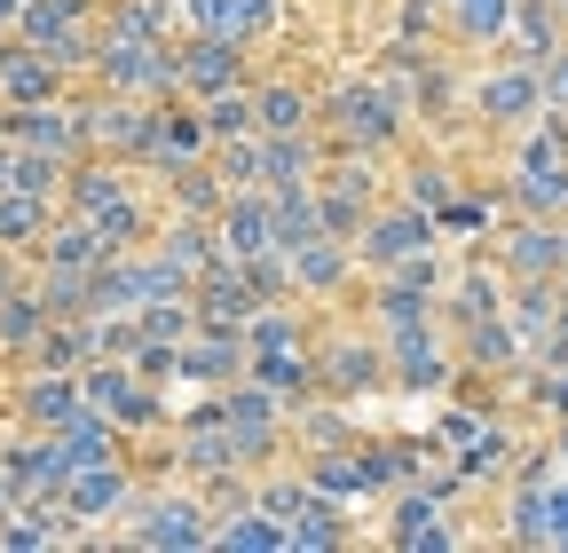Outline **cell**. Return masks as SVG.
<instances>
[{"label":"cell","mask_w":568,"mask_h":553,"mask_svg":"<svg viewBox=\"0 0 568 553\" xmlns=\"http://www.w3.org/2000/svg\"><path fill=\"white\" fill-rule=\"evenodd\" d=\"M0 143L80 159L88 151V111H63V95L55 103H0Z\"/></svg>","instance_id":"cell-3"},{"label":"cell","mask_w":568,"mask_h":553,"mask_svg":"<svg viewBox=\"0 0 568 553\" xmlns=\"http://www.w3.org/2000/svg\"><path fill=\"white\" fill-rule=\"evenodd\" d=\"M560 24H568V0H560Z\"/></svg>","instance_id":"cell-33"},{"label":"cell","mask_w":568,"mask_h":553,"mask_svg":"<svg viewBox=\"0 0 568 553\" xmlns=\"http://www.w3.org/2000/svg\"><path fill=\"white\" fill-rule=\"evenodd\" d=\"M387 364H395V388H443V332L435 316H418V324H387Z\"/></svg>","instance_id":"cell-11"},{"label":"cell","mask_w":568,"mask_h":553,"mask_svg":"<svg viewBox=\"0 0 568 553\" xmlns=\"http://www.w3.org/2000/svg\"><path fill=\"white\" fill-rule=\"evenodd\" d=\"M276 24V0H230V40L245 48V40H261Z\"/></svg>","instance_id":"cell-28"},{"label":"cell","mask_w":568,"mask_h":553,"mask_svg":"<svg viewBox=\"0 0 568 553\" xmlns=\"http://www.w3.org/2000/svg\"><path fill=\"white\" fill-rule=\"evenodd\" d=\"M9 514H17V482H9V474H0V522H9Z\"/></svg>","instance_id":"cell-31"},{"label":"cell","mask_w":568,"mask_h":553,"mask_svg":"<svg viewBox=\"0 0 568 553\" xmlns=\"http://www.w3.org/2000/svg\"><path fill=\"white\" fill-rule=\"evenodd\" d=\"M63 174H71V159H55V151H17V143H9V190L63 205Z\"/></svg>","instance_id":"cell-20"},{"label":"cell","mask_w":568,"mask_h":553,"mask_svg":"<svg viewBox=\"0 0 568 553\" xmlns=\"http://www.w3.org/2000/svg\"><path fill=\"white\" fill-rule=\"evenodd\" d=\"M481 119H489V127H537V119H545L537 63H506V72H489V80H481Z\"/></svg>","instance_id":"cell-12"},{"label":"cell","mask_w":568,"mask_h":553,"mask_svg":"<svg viewBox=\"0 0 568 553\" xmlns=\"http://www.w3.org/2000/svg\"><path fill=\"white\" fill-rule=\"evenodd\" d=\"M237 364H245V349H237L230 324H205V332H190L182 349H174V372H182V380H213V388H230Z\"/></svg>","instance_id":"cell-14"},{"label":"cell","mask_w":568,"mask_h":553,"mask_svg":"<svg viewBox=\"0 0 568 553\" xmlns=\"http://www.w3.org/2000/svg\"><path fill=\"white\" fill-rule=\"evenodd\" d=\"M537 88H545V111H568V40L537 63Z\"/></svg>","instance_id":"cell-29"},{"label":"cell","mask_w":568,"mask_h":553,"mask_svg":"<svg viewBox=\"0 0 568 553\" xmlns=\"http://www.w3.org/2000/svg\"><path fill=\"white\" fill-rule=\"evenodd\" d=\"M443 9H450V32L474 40V48L506 40V24H514V0H443Z\"/></svg>","instance_id":"cell-21"},{"label":"cell","mask_w":568,"mask_h":553,"mask_svg":"<svg viewBox=\"0 0 568 553\" xmlns=\"http://www.w3.org/2000/svg\"><path fill=\"white\" fill-rule=\"evenodd\" d=\"M126 530H134L142 545H213L205 506H197V499H174V491L142 499V506H126Z\"/></svg>","instance_id":"cell-8"},{"label":"cell","mask_w":568,"mask_h":553,"mask_svg":"<svg viewBox=\"0 0 568 553\" xmlns=\"http://www.w3.org/2000/svg\"><path fill=\"white\" fill-rule=\"evenodd\" d=\"M506 269H514V276H568V238H560V222L521 214V230H506Z\"/></svg>","instance_id":"cell-15"},{"label":"cell","mask_w":568,"mask_h":553,"mask_svg":"<svg viewBox=\"0 0 568 553\" xmlns=\"http://www.w3.org/2000/svg\"><path fill=\"white\" fill-rule=\"evenodd\" d=\"M355 253H364L372 269H403L418 253H435V222L418 214V205H395V214H372L364 238H355Z\"/></svg>","instance_id":"cell-6"},{"label":"cell","mask_w":568,"mask_h":553,"mask_svg":"<svg viewBox=\"0 0 568 553\" xmlns=\"http://www.w3.org/2000/svg\"><path fill=\"white\" fill-rule=\"evenodd\" d=\"M514 537L568 545V482H529V491H514Z\"/></svg>","instance_id":"cell-17"},{"label":"cell","mask_w":568,"mask_h":553,"mask_svg":"<svg viewBox=\"0 0 568 553\" xmlns=\"http://www.w3.org/2000/svg\"><path fill=\"white\" fill-rule=\"evenodd\" d=\"M213 545H237V553H276V545H284V522H268V514L213 522Z\"/></svg>","instance_id":"cell-23"},{"label":"cell","mask_w":568,"mask_h":553,"mask_svg":"<svg viewBox=\"0 0 568 553\" xmlns=\"http://www.w3.org/2000/svg\"><path fill=\"white\" fill-rule=\"evenodd\" d=\"M284 261H293V285H332V276L347 269V253H339V245H324V230H316L308 245H293Z\"/></svg>","instance_id":"cell-26"},{"label":"cell","mask_w":568,"mask_h":553,"mask_svg":"<svg viewBox=\"0 0 568 553\" xmlns=\"http://www.w3.org/2000/svg\"><path fill=\"white\" fill-rule=\"evenodd\" d=\"M119 198H134V182H126V167H111V159H88V167L63 174V214H80V222H103Z\"/></svg>","instance_id":"cell-13"},{"label":"cell","mask_w":568,"mask_h":553,"mask_svg":"<svg viewBox=\"0 0 568 553\" xmlns=\"http://www.w3.org/2000/svg\"><path fill=\"white\" fill-rule=\"evenodd\" d=\"M230 245V261H253V253H276V214H268V190H237L222 230H213Z\"/></svg>","instance_id":"cell-16"},{"label":"cell","mask_w":568,"mask_h":553,"mask_svg":"<svg viewBox=\"0 0 568 553\" xmlns=\"http://www.w3.org/2000/svg\"><path fill=\"white\" fill-rule=\"evenodd\" d=\"M9 32L32 40L40 56H55L63 72H71V63H88V56H95V0H24Z\"/></svg>","instance_id":"cell-2"},{"label":"cell","mask_w":568,"mask_h":553,"mask_svg":"<svg viewBox=\"0 0 568 553\" xmlns=\"http://www.w3.org/2000/svg\"><path fill=\"white\" fill-rule=\"evenodd\" d=\"M560 238H568V230H560Z\"/></svg>","instance_id":"cell-34"},{"label":"cell","mask_w":568,"mask_h":553,"mask_svg":"<svg viewBox=\"0 0 568 553\" xmlns=\"http://www.w3.org/2000/svg\"><path fill=\"white\" fill-rule=\"evenodd\" d=\"M159 253H166L174 269H190V276H197V269H222V253H213V230H197V222H174Z\"/></svg>","instance_id":"cell-24"},{"label":"cell","mask_w":568,"mask_h":553,"mask_svg":"<svg viewBox=\"0 0 568 553\" xmlns=\"http://www.w3.org/2000/svg\"><path fill=\"white\" fill-rule=\"evenodd\" d=\"M48 324H55V316H48L40 285H9V293H0V356H32V340H40Z\"/></svg>","instance_id":"cell-19"},{"label":"cell","mask_w":568,"mask_h":553,"mask_svg":"<svg viewBox=\"0 0 568 553\" xmlns=\"http://www.w3.org/2000/svg\"><path fill=\"white\" fill-rule=\"evenodd\" d=\"M205 134H222V143H237V134H253V95H237V88L205 95Z\"/></svg>","instance_id":"cell-27"},{"label":"cell","mask_w":568,"mask_h":553,"mask_svg":"<svg viewBox=\"0 0 568 553\" xmlns=\"http://www.w3.org/2000/svg\"><path fill=\"white\" fill-rule=\"evenodd\" d=\"M95 80L111 88V95H174L166 88V40L159 32H126V24H111V32H95Z\"/></svg>","instance_id":"cell-1"},{"label":"cell","mask_w":568,"mask_h":553,"mask_svg":"<svg viewBox=\"0 0 568 553\" xmlns=\"http://www.w3.org/2000/svg\"><path fill=\"white\" fill-rule=\"evenodd\" d=\"M0 443H9V411H0Z\"/></svg>","instance_id":"cell-32"},{"label":"cell","mask_w":568,"mask_h":553,"mask_svg":"<svg viewBox=\"0 0 568 553\" xmlns=\"http://www.w3.org/2000/svg\"><path fill=\"white\" fill-rule=\"evenodd\" d=\"M166 88H190V95H222L237 88V40H166Z\"/></svg>","instance_id":"cell-9"},{"label":"cell","mask_w":568,"mask_h":553,"mask_svg":"<svg viewBox=\"0 0 568 553\" xmlns=\"http://www.w3.org/2000/svg\"><path fill=\"white\" fill-rule=\"evenodd\" d=\"M80 388H88V403L103 411L111 428H151V420H159V395H151V380H142V372H126L119 356L80 364Z\"/></svg>","instance_id":"cell-4"},{"label":"cell","mask_w":568,"mask_h":553,"mask_svg":"<svg viewBox=\"0 0 568 553\" xmlns=\"http://www.w3.org/2000/svg\"><path fill=\"white\" fill-rule=\"evenodd\" d=\"M332 119L355 134V143H387V134L403 127V95H395V88H347Z\"/></svg>","instance_id":"cell-18"},{"label":"cell","mask_w":568,"mask_h":553,"mask_svg":"<svg viewBox=\"0 0 568 553\" xmlns=\"http://www.w3.org/2000/svg\"><path fill=\"white\" fill-rule=\"evenodd\" d=\"M443 190H450L443 167H418V198H426V205H443Z\"/></svg>","instance_id":"cell-30"},{"label":"cell","mask_w":568,"mask_h":553,"mask_svg":"<svg viewBox=\"0 0 568 553\" xmlns=\"http://www.w3.org/2000/svg\"><path fill=\"white\" fill-rule=\"evenodd\" d=\"M55 499H63V514H71V522L88 530V522H111V514H126V506H134V482H126V466H119V459H103V466L63 474V491H55Z\"/></svg>","instance_id":"cell-7"},{"label":"cell","mask_w":568,"mask_h":553,"mask_svg":"<svg viewBox=\"0 0 568 553\" xmlns=\"http://www.w3.org/2000/svg\"><path fill=\"white\" fill-rule=\"evenodd\" d=\"M308 491H316V499H332V506L364 499V491H372V482H364V459H324V466L308 474Z\"/></svg>","instance_id":"cell-25"},{"label":"cell","mask_w":568,"mask_h":553,"mask_svg":"<svg viewBox=\"0 0 568 553\" xmlns=\"http://www.w3.org/2000/svg\"><path fill=\"white\" fill-rule=\"evenodd\" d=\"M80 403H88L80 372H48V364H24V380H17V395H9V420H17V428H63Z\"/></svg>","instance_id":"cell-5"},{"label":"cell","mask_w":568,"mask_h":553,"mask_svg":"<svg viewBox=\"0 0 568 553\" xmlns=\"http://www.w3.org/2000/svg\"><path fill=\"white\" fill-rule=\"evenodd\" d=\"M55 95H63V63L9 32L0 40V103H55Z\"/></svg>","instance_id":"cell-10"},{"label":"cell","mask_w":568,"mask_h":553,"mask_svg":"<svg viewBox=\"0 0 568 553\" xmlns=\"http://www.w3.org/2000/svg\"><path fill=\"white\" fill-rule=\"evenodd\" d=\"M253 127H261V134H301V127H308L301 88H261V95H253Z\"/></svg>","instance_id":"cell-22"}]
</instances>
